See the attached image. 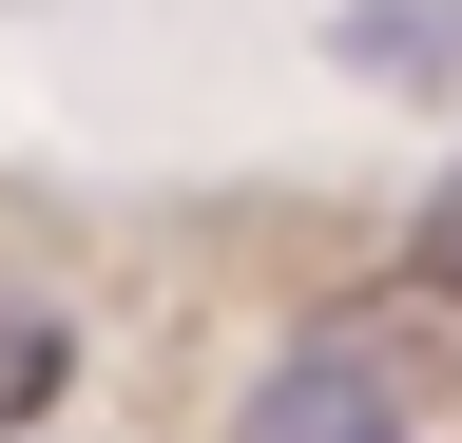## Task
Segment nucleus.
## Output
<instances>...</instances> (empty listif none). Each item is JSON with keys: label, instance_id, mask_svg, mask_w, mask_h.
Wrapping results in <instances>:
<instances>
[{"label": "nucleus", "instance_id": "2", "mask_svg": "<svg viewBox=\"0 0 462 443\" xmlns=\"http://www.w3.org/2000/svg\"><path fill=\"white\" fill-rule=\"evenodd\" d=\"M231 443H424V405H404V385H366V366H328L309 328H289L270 385L231 405Z\"/></svg>", "mask_w": 462, "mask_h": 443}, {"label": "nucleus", "instance_id": "3", "mask_svg": "<svg viewBox=\"0 0 462 443\" xmlns=\"http://www.w3.org/2000/svg\"><path fill=\"white\" fill-rule=\"evenodd\" d=\"M328 59H346V78H385V97H443V78H462V0H346Z\"/></svg>", "mask_w": 462, "mask_h": 443}, {"label": "nucleus", "instance_id": "1", "mask_svg": "<svg viewBox=\"0 0 462 443\" xmlns=\"http://www.w3.org/2000/svg\"><path fill=\"white\" fill-rule=\"evenodd\" d=\"M309 347L366 366V385H404V405H462V270L404 251L385 290H328V309H309Z\"/></svg>", "mask_w": 462, "mask_h": 443}, {"label": "nucleus", "instance_id": "4", "mask_svg": "<svg viewBox=\"0 0 462 443\" xmlns=\"http://www.w3.org/2000/svg\"><path fill=\"white\" fill-rule=\"evenodd\" d=\"M58 405H78V328H58L39 290H0V443L58 424Z\"/></svg>", "mask_w": 462, "mask_h": 443}, {"label": "nucleus", "instance_id": "5", "mask_svg": "<svg viewBox=\"0 0 462 443\" xmlns=\"http://www.w3.org/2000/svg\"><path fill=\"white\" fill-rule=\"evenodd\" d=\"M404 251H424V270H462V174L424 193V232H404Z\"/></svg>", "mask_w": 462, "mask_h": 443}]
</instances>
